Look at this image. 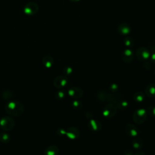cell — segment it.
Here are the masks:
<instances>
[{
    "mask_svg": "<svg viewBox=\"0 0 155 155\" xmlns=\"http://www.w3.org/2000/svg\"><path fill=\"white\" fill-rule=\"evenodd\" d=\"M5 110L10 116L18 117L23 113L24 107L23 104L19 101H11L5 105Z\"/></svg>",
    "mask_w": 155,
    "mask_h": 155,
    "instance_id": "6da1fadb",
    "label": "cell"
},
{
    "mask_svg": "<svg viewBox=\"0 0 155 155\" xmlns=\"http://www.w3.org/2000/svg\"><path fill=\"white\" fill-rule=\"evenodd\" d=\"M147 115V110L144 108L137 109L134 111L133 115V120L136 124H142L146 120Z\"/></svg>",
    "mask_w": 155,
    "mask_h": 155,
    "instance_id": "7a4b0ae2",
    "label": "cell"
},
{
    "mask_svg": "<svg viewBox=\"0 0 155 155\" xmlns=\"http://www.w3.org/2000/svg\"><path fill=\"white\" fill-rule=\"evenodd\" d=\"M15 126V120L10 116H4L0 119V127L5 131H10Z\"/></svg>",
    "mask_w": 155,
    "mask_h": 155,
    "instance_id": "3957f363",
    "label": "cell"
},
{
    "mask_svg": "<svg viewBox=\"0 0 155 155\" xmlns=\"http://www.w3.org/2000/svg\"><path fill=\"white\" fill-rule=\"evenodd\" d=\"M117 108L115 104L113 103H109L104 107L102 111V114L107 119H110L115 116L117 113Z\"/></svg>",
    "mask_w": 155,
    "mask_h": 155,
    "instance_id": "277c9868",
    "label": "cell"
},
{
    "mask_svg": "<svg viewBox=\"0 0 155 155\" xmlns=\"http://www.w3.org/2000/svg\"><path fill=\"white\" fill-rule=\"evenodd\" d=\"M39 11V6L35 2H27L24 7V13L28 16L36 15Z\"/></svg>",
    "mask_w": 155,
    "mask_h": 155,
    "instance_id": "5b68a950",
    "label": "cell"
},
{
    "mask_svg": "<svg viewBox=\"0 0 155 155\" xmlns=\"http://www.w3.org/2000/svg\"><path fill=\"white\" fill-rule=\"evenodd\" d=\"M136 54L137 59L140 61H147L150 57L151 53L147 48L140 47L136 50Z\"/></svg>",
    "mask_w": 155,
    "mask_h": 155,
    "instance_id": "8992f818",
    "label": "cell"
},
{
    "mask_svg": "<svg viewBox=\"0 0 155 155\" xmlns=\"http://www.w3.org/2000/svg\"><path fill=\"white\" fill-rule=\"evenodd\" d=\"M68 82L67 77L65 75L57 76L53 81V85L57 88H62L65 87Z\"/></svg>",
    "mask_w": 155,
    "mask_h": 155,
    "instance_id": "52a82bcc",
    "label": "cell"
},
{
    "mask_svg": "<svg viewBox=\"0 0 155 155\" xmlns=\"http://www.w3.org/2000/svg\"><path fill=\"white\" fill-rule=\"evenodd\" d=\"M83 90L77 87H72L68 90V94L73 99H78L83 96Z\"/></svg>",
    "mask_w": 155,
    "mask_h": 155,
    "instance_id": "ba28073f",
    "label": "cell"
},
{
    "mask_svg": "<svg viewBox=\"0 0 155 155\" xmlns=\"http://www.w3.org/2000/svg\"><path fill=\"white\" fill-rule=\"evenodd\" d=\"M125 131L130 137H136L139 133L137 128L132 124H127L125 128Z\"/></svg>",
    "mask_w": 155,
    "mask_h": 155,
    "instance_id": "9c48e42d",
    "label": "cell"
},
{
    "mask_svg": "<svg viewBox=\"0 0 155 155\" xmlns=\"http://www.w3.org/2000/svg\"><path fill=\"white\" fill-rule=\"evenodd\" d=\"M122 58L127 63L131 62L134 59V53L130 48L124 50L122 53Z\"/></svg>",
    "mask_w": 155,
    "mask_h": 155,
    "instance_id": "30bf717a",
    "label": "cell"
},
{
    "mask_svg": "<svg viewBox=\"0 0 155 155\" xmlns=\"http://www.w3.org/2000/svg\"><path fill=\"white\" fill-rule=\"evenodd\" d=\"M67 136L70 139H78L80 136V131L75 127H70L67 130Z\"/></svg>",
    "mask_w": 155,
    "mask_h": 155,
    "instance_id": "8fae6325",
    "label": "cell"
},
{
    "mask_svg": "<svg viewBox=\"0 0 155 155\" xmlns=\"http://www.w3.org/2000/svg\"><path fill=\"white\" fill-rule=\"evenodd\" d=\"M118 32L122 35H127L131 32V28L127 23H122L117 27Z\"/></svg>",
    "mask_w": 155,
    "mask_h": 155,
    "instance_id": "7c38bea8",
    "label": "cell"
},
{
    "mask_svg": "<svg viewBox=\"0 0 155 155\" xmlns=\"http://www.w3.org/2000/svg\"><path fill=\"white\" fill-rule=\"evenodd\" d=\"M88 127L89 128L90 130H91L92 131H99L101 130L102 125H101V124L99 121L91 119L89 121V122L88 124Z\"/></svg>",
    "mask_w": 155,
    "mask_h": 155,
    "instance_id": "4fadbf2b",
    "label": "cell"
},
{
    "mask_svg": "<svg viewBox=\"0 0 155 155\" xmlns=\"http://www.w3.org/2000/svg\"><path fill=\"white\" fill-rule=\"evenodd\" d=\"M42 62L45 67H46L47 68H50L53 66L54 61H53V58L51 56L47 55V56H45L42 58Z\"/></svg>",
    "mask_w": 155,
    "mask_h": 155,
    "instance_id": "5bb4252c",
    "label": "cell"
},
{
    "mask_svg": "<svg viewBox=\"0 0 155 155\" xmlns=\"http://www.w3.org/2000/svg\"><path fill=\"white\" fill-rule=\"evenodd\" d=\"M145 94L149 97H152L155 96V84H148L145 90Z\"/></svg>",
    "mask_w": 155,
    "mask_h": 155,
    "instance_id": "9a60e30c",
    "label": "cell"
},
{
    "mask_svg": "<svg viewBox=\"0 0 155 155\" xmlns=\"http://www.w3.org/2000/svg\"><path fill=\"white\" fill-rule=\"evenodd\" d=\"M59 153V148L55 145H50L48 147L45 151V155H58Z\"/></svg>",
    "mask_w": 155,
    "mask_h": 155,
    "instance_id": "2e32d148",
    "label": "cell"
},
{
    "mask_svg": "<svg viewBox=\"0 0 155 155\" xmlns=\"http://www.w3.org/2000/svg\"><path fill=\"white\" fill-rule=\"evenodd\" d=\"M143 140L141 138L138 137H136L133 139V142H132V145L133 147L136 149V150H139L142 148V147H143Z\"/></svg>",
    "mask_w": 155,
    "mask_h": 155,
    "instance_id": "e0dca14e",
    "label": "cell"
},
{
    "mask_svg": "<svg viewBox=\"0 0 155 155\" xmlns=\"http://www.w3.org/2000/svg\"><path fill=\"white\" fill-rule=\"evenodd\" d=\"M144 98H145V95L141 91H137L133 95V99L137 102H142L144 100Z\"/></svg>",
    "mask_w": 155,
    "mask_h": 155,
    "instance_id": "ac0fdd59",
    "label": "cell"
},
{
    "mask_svg": "<svg viewBox=\"0 0 155 155\" xmlns=\"http://www.w3.org/2000/svg\"><path fill=\"white\" fill-rule=\"evenodd\" d=\"M10 140V136L9 134L5 132L1 133L0 134V141L2 143H8Z\"/></svg>",
    "mask_w": 155,
    "mask_h": 155,
    "instance_id": "d6986e66",
    "label": "cell"
},
{
    "mask_svg": "<svg viewBox=\"0 0 155 155\" xmlns=\"http://www.w3.org/2000/svg\"><path fill=\"white\" fill-rule=\"evenodd\" d=\"M124 43L127 47L130 48L134 45V40L131 37H127L124 40Z\"/></svg>",
    "mask_w": 155,
    "mask_h": 155,
    "instance_id": "ffe728a7",
    "label": "cell"
},
{
    "mask_svg": "<svg viewBox=\"0 0 155 155\" xmlns=\"http://www.w3.org/2000/svg\"><path fill=\"white\" fill-rule=\"evenodd\" d=\"M117 108H119L121 110H124L126 109L128 107V103L126 101H123V100H120L116 104Z\"/></svg>",
    "mask_w": 155,
    "mask_h": 155,
    "instance_id": "44dd1931",
    "label": "cell"
},
{
    "mask_svg": "<svg viewBox=\"0 0 155 155\" xmlns=\"http://www.w3.org/2000/svg\"><path fill=\"white\" fill-rule=\"evenodd\" d=\"M72 106L74 108H75L76 110H81L82 107V104L81 101H79L77 99H75L72 102Z\"/></svg>",
    "mask_w": 155,
    "mask_h": 155,
    "instance_id": "7402d4cb",
    "label": "cell"
},
{
    "mask_svg": "<svg viewBox=\"0 0 155 155\" xmlns=\"http://www.w3.org/2000/svg\"><path fill=\"white\" fill-rule=\"evenodd\" d=\"M147 113L150 116H155V106H150L147 110Z\"/></svg>",
    "mask_w": 155,
    "mask_h": 155,
    "instance_id": "603a6c76",
    "label": "cell"
},
{
    "mask_svg": "<svg viewBox=\"0 0 155 155\" xmlns=\"http://www.w3.org/2000/svg\"><path fill=\"white\" fill-rule=\"evenodd\" d=\"M65 96V93L63 90H59L55 94V97L57 99H62Z\"/></svg>",
    "mask_w": 155,
    "mask_h": 155,
    "instance_id": "cb8c5ba5",
    "label": "cell"
},
{
    "mask_svg": "<svg viewBox=\"0 0 155 155\" xmlns=\"http://www.w3.org/2000/svg\"><path fill=\"white\" fill-rule=\"evenodd\" d=\"M2 97L4 99H12L13 97V94L10 91L6 90V91H4V93H2Z\"/></svg>",
    "mask_w": 155,
    "mask_h": 155,
    "instance_id": "d4e9b609",
    "label": "cell"
},
{
    "mask_svg": "<svg viewBox=\"0 0 155 155\" xmlns=\"http://www.w3.org/2000/svg\"><path fill=\"white\" fill-rule=\"evenodd\" d=\"M72 72H73V69L70 67H67L64 70V73L66 76L71 75Z\"/></svg>",
    "mask_w": 155,
    "mask_h": 155,
    "instance_id": "484cf974",
    "label": "cell"
},
{
    "mask_svg": "<svg viewBox=\"0 0 155 155\" xmlns=\"http://www.w3.org/2000/svg\"><path fill=\"white\" fill-rule=\"evenodd\" d=\"M119 87L117 85L115 84H111L110 87V90L112 91V92H116L117 91V89H118Z\"/></svg>",
    "mask_w": 155,
    "mask_h": 155,
    "instance_id": "4316f807",
    "label": "cell"
},
{
    "mask_svg": "<svg viewBox=\"0 0 155 155\" xmlns=\"http://www.w3.org/2000/svg\"><path fill=\"white\" fill-rule=\"evenodd\" d=\"M57 131H58V134H59V135H61V136H62V135H66L67 130H65V129H64V128H59Z\"/></svg>",
    "mask_w": 155,
    "mask_h": 155,
    "instance_id": "83f0119b",
    "label": "cell"
},
{
    "mask_svg": "<svg viewBox=\"0 0 155 155\" xmlns=\"http://www.w3.org/2000/svg\"><path fill=\"white\" fill-rule=\"evenodd\" d=\"M150 58L151 62L155 64V53H152L151 54H150Z\"/></svg>",
    "mask_w": 155,
    "mask_h": 155,
    "instance_id": "f1b7e54d",
    "label": "cell"
},
{
    "mask_svg": "<svg viewBox=\"0 0 155 155\" xmlns=\"http://www.w3.org/2000/svg\"><path fill=\"white\" fill-rule=\"evenodd\" d=\"M124 155H134V154L131 150H127L124 152Z\"/></svg>",
    "mask_w": 155,
    "mask_h": 155,
    "instance_id": "f546056e",
    "label": "cell"
},
{
    "mask_svg": "<svg viewBox=\"0 0 155 155\" xmlns=\"http://www.w3.org/2000/svg\"><path fill=\"white\" fill-rule=\"evenodd\" d=\"M150 51L151 53H155V44L151 45L150 47Z\"/></svg>",
    "mask_w": 155,
    "mask_h": 155,
    "instance_id": "4dcf8cb0",
    "label": "cell"
},
{
    "mask_svg": "<svg viewBox=\"0 0 155 155\" xmlns=\"http://www.w3.org/2000/svg\"><path fill=\"white\" fill-rule=\"evenodd\" d=\"M134 155H145V153L143 152H141V151H139V152H137L134 154Z\"/></svg>",
    "mask_w": 155,
    "mask_h": 155,
    "instance_id": "1f68e13d",
    "label": "cell"
},
{
    "mask_svg": "<svg viewBox=\"0 0 155 155\" xmlns=\"http://www.w3.org/2000/svg\"><path fill=\"white\" fill-rule=\"evenodd\" d=\"M70 1H72V2H78L80 0H70Z\"/></svg>",
    "mask_w": 155,
    "mask_h": 155,
    "instance_id": "d6a6232c",
    "label": "cell"
},
{
    "mask_svg": "<svg viewBox=\"0 0 155 155\" xmlns=\"http://www.w3.org/2000/svg\"><path fill=\"white\" fill-rule=\"evenodd\" d=\"M154 74H155V70H154Z\"/></svg>",
    "mask_w": 155,
    "mask_h": 155,
    "instance_id": "836d02e7",
    "label": "cell"
}]
</instances>
